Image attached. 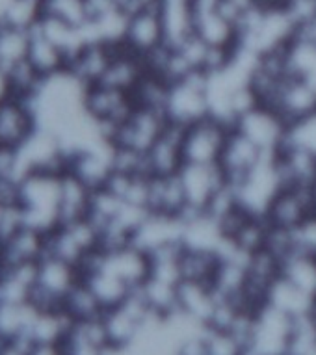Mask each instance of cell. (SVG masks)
Segmentation results:
<instances>
[{
    "label": "cell",
    "instance_id": "1",
    "mask_svg": "<svg viewBox=\"0 0 316 355\" xmlns=\"http://www.w3.org/2000/svg\"><path fill=\"white\" fill-rule=\"evenodd\" d=\"M62 175L32 171L21 179V207L26 227L49 233L60 225Z\"/></svg>",
    "mask_w": 316,
    "mask_h": 355
},
{
    "label": "cell",
    "instance_id": "2",
    "mask_svg": "<svg viewBox=\"0 0 316 355\" xmlns=\"http://www.w3.org/2000/svg\"><path fill=\"white\" fill-rule=\"evenodd\" d=\"M294 318L268 303L253 311L247 327L246 346L252 355H288L294 333Z\"/></svg>",
    "mask_w": 316,
    "mask_h": 355
},
{
    "label": "cell",
    "instance_id": "3",
    "mask_svg": "<svg viewBox=\"0 0 316 355\" xmlns=\"http://www.w3.org/2000/svg\"><path fill=\"white\" fill-rule=\"evenodd\" d=\"M164 114L175 127L186 128L211 116L205 73H192L170 82Z\"/></svg>",
    "mask_w": 316,
    "mask_h": 355
},
{
    "label": "cell",
    "instance_id": "4",
    "mask_svg": "<svg viewBox=\"0 0 316 355\" xmlns=\"http://www.w3.org/2000/svg\"><path fill=\"white\" fill-rule=\"evenodd\" d=\"M231 188H233L236 203L244 212L264 218L270 205L277 198V193L285 188V181H283L275 155L264 158L252 173H247L244 179L231 184Z\"/></svg>",
    "mask_w": 316,
    "mask_h": 355
},
{
    "label": "cell",
    "instance_id": "5",
    "mask_svg": "<svg viewBox=\"0 0 316 355\" xmlns=\"http://www.w3.org/2000/svg\"><path fill=\"white\" fill-rule=\"evenodd\" d=\"M231 130L233 127L212 116L182 128L184 164H205V166L220 164Z\"/></svg>",
    "mask_w": 316,
    "mask_h": 355
},
{
    "label": "cell",
    "instance_id": "6",
    "mask_svg": "<svg viewBox=\"0 0 316 355\" xmlns=\"http://www.w3.org/2000/svg\"><path fill=\"white\" fill-rule=\"evenodd\" d=\"M181 181L182 193L186 199V214L207 212L220 193L229 187V181L220 166L205 164H182L177 171ZM182 216V218H184Z\"/></svg>",
    "mask_w": 316,
    "mask_h": 355
},
{
    "label": "cell",
    "instance_id": "7",
    "mask_svg": "<svg viewBox=\"0 0 316 355\" xmlns=\"http://www.w3.org/2000/svg\"><path fill=\"white\" fill-rule=\"evenodd\" d=\"M233 128L253 141L263 153L275 155L285 146L288 123L274 108L266 105H255L233 123Z\"/></svg>",
    "mask_w": 316,
    "mask_h": 355
},
{
    "label": "cell",
    "instance_id": "8",
    "mask_svg": "<svg viewBox=\"0 0 316 355\" xmlns=\"http://www.w3.org/2000/svg\"><path fill=\"white\" fill-rule=\"evenodd\" d=\"M168 127L170 121L162 110L136 106L129 119L114 130L110 141L114 147H125L147 155Z\"/></svg>",
    "mask_w": 316,
    "mask_h": 355
},
{
    "label": "cell",
    "instance_id": "9",
    "mask_svg": "<svg viewBox=\"0 0 316 355\" xmlns=\"http://www.w3.org/2000/svg\"><path fill=\"white\" fill-rule=\"evenodd\" d=\"M129 53L147 60L160 49L166 47L164 26L158 15L157 4H146L129 13L127 28H125L123 41H121Z\"/></svg>",
    "mask_w": 316,
    "mask_h": 355
},
{
    "label": "cell",
    "instance_id": "10",
    "mask_svg": "<svg viewBox=\"0 0 316 355\" xmlns=\"http://www.w3.org/2000/svg\"><path fill=\"white\" fill-rule=\"evenodd\" d=\"M182 229H184V221L181 216L147 212L146 218L132 233L130 244H134L147 255H152L171 245H181Z\"/></svg>",
    "mask_w": 316,
    "mask_h": 355
},
{
    "label": "cell",
    "instance_id": "11",
    "mask_svg": "<svg viewBox=\"0 0 316 355\" xmlns=\"http://www.w3.org/2000/svg\"><path fill=\"white\" fill-rule=\"evenodd\" d=\"M313 212H315L313 188L285 187L277 193L274 203L270 205L264 220L268 221L270 227L292 229Z\"/></svg>",
    "mask_w": 316,
    "mask_h": 355
},
{
    "label": "cell",
    "instance_id": "12",
    "mask_svg": "<svg viewBox=\"0 0 316 355\" xmlns=\"http://www.w3.org/2000/svg\"><path fill=\"white\" fill-rule=\"evenodd\" d=\"M266 106L279 112L287 123L309 116L316 112V84L287 75Z\"/></svg>",
    "mask_w": 316,
    "mask_h": 355
},
{
    "label": "cell",
    "instance_id": "13",
    "mask_svg": "<svg viewBox=\"0 0 316 355\" xmlns=\"http://www.w3.org/2000/svg\"><path fill=\"white\" fill-rule=\"evenodd\" d=\"M266 157H270V155L261 151L253 141H249L246 136H242L240 132H236L233 128L218 166L222 168V171L227 177L229 184H234V182L244 179L247 173H252Z\"/></svg>",
    "mask_w": 316,
    "mask_h": 355
},
{
    "label": "cell",
    "instance_id": "14",
    "mask_svg": "<svg viewBox=\"0 0 316 355\" xmlns=\"http://www.w3.org/2000/svg\"><path fill=\"white\" fill-rule=\"evenodd\" d=\"M37 127L34 106L10 97L0 99V144L21 147Z\"/></svg>",
    "mask_w": 316,
    "mask_h": 355
},
{
    "label": "cell",
    "instance_id": "15",
    "mask_svg": "<svg viewBox=\"0 0 316 355\" xmlns=\"http://www.w3.org/2000/svg\"><path fill=\"white\" fill-rule=\"evenodd\" d=\"M155 4L164 26L168 47H181L195 37L193 0H155Z\"/></svg>",
    "mask_w": 316,
    "mask_h": 355
},
{
    "label": "cell",
    "instance_id": "16",
    "mask_svg": "<svg viewBox=\"0 0 316 355\" xmlns=\"http://www.w3.org/2000/svg\"><path fill=\"white\" fill-rule=\"evenodd\" d=\"M182 164V128L170 123L164 135L147 153V166L151 175H173L181 169Z\"/></svg>",
    "mask_w": 316,
    "mask_h": 355
},
{
    "label": "cell",
    "instance_id": "17",
    "mask_svg": "<svg viewBox=\"0 0 316 355\" xmlns=\"http://www.w3.org/2000/svg\"><path fill=\"white\" fill-rule=\"evenodd\" d=\"M264 303L279 309L285 315L292 316L294 320L310 315V313L316 311V297H313L310 294L292 285L283 275H277L274 283L270 285Z\"/></svg>",
    "mask_w": 316,
    "mask_h": 355
},
{
    "label": "cell",
    "instance_id": "18",
    "mask_svg": "<svg viewBox=\"0 0 316 355\" xmlns=\"http://www.w3.org/2000/svg\"><path fill=\"white\" fill-rule=\"evenodd\" d=\"M285 75L316 84V45L296 34L281 51Z\"/></svg>",
    "mask_w": 316,
    "mask_h": 355
},
{
    "label": "cell",
    "instance_id": "19",
    "mask_svg": "<svg viewBox=\"0 0 316 355\" xmlns=\"http://www.w3.org/2000/svg\"><path fill=\"white\" fill-rule=\"evenodd\" d=\"M277 166L283 175L285 187L313 188L316 184V157L309 153L283 147L281 151L275 153Z\"/></svg>",
    "mask_w": 316,
    "mask_h": 355
},
{
    "label": "cell",
    "instance_id": "20",
    "mask_svg": "<svg viewBox=\"0 0 316 355\" xmlns=\"http://www.w3.org/2000/svg\"><path fill=\"white\" fill-rule=\"evenodd\" d=\"M94 190L73 173L62 175V201H60V225L82 220L89 212ZM58 225V227H60Z\"/></svg>",
    "mask_w": 316,
    "mask_h": 355
},
{
    "label": "cell",
    "instance_id": "21",
    "mask_svg": "<svg viewBox=\"0 0 316 355\" xmlns=\"http://www.w3.org/2000/svg\"><path fill=\"white\" fill-rule=\"evenodd\" d=\"M28 32L30 47L26 58L30 60V64L34 65L35 69L40 71V75L49 78V76L58 75V73L67 69V56L58 45H54L53 41L40 34L34 26Z\"/></svg>",
    "mask_w": 316,
    "mask_h": 355
},
{
    "label": "cell",
    "instance_id": "22",
    "mask_svg": "<svg viewBox=\"0 0 316 355\" xmlns=\"http://www.w3.org/2000/svg\"><path fill=\"white\" fill-rule=\"evenodd\" d=\"M279 275L316 297V257L290 253L279 261Z\"/></svg>",
    "mask_w": 316,
    "mask_h": 355
},
{
    "label": "cell",
    "instance_id": "23",
    "mask_svg": "<svg viewBox=\"0 0 316 355\" xmlns=\"http://www.w3.org/2000/svg\"><path fill=\"white\" fill-rule=\"evenodd\" d=\"M30 32L15 26H0V71H4L10 65L17 64L28 56Z\"/></svg>",
    "mask_w": 316,
    "mask_h": 355
},
{
    "label": "cell",
    "instance_id": "24",
    "mask_svg": "<svg viewBox=\"0 0 316 355\" xmlns=\"http://www.w3.org/2000/svg\"><path fill=\"white\" fill-rule=\"evenodd\" d=\"M316 157V112L288 123L285 146Z\"/></svg>",
    "mask_w": 316,
    "mask_h": 355
},
{
    "label": "cell",
    "instance_id": "25",
    "mask_svg": "<svg viewBox=\"0 0 316 355\" xmlns=\"http://www.w3.org/2000/svg\"><path fill=\"white\" fill-rule=\"evenodd\" d=\"M288 236V255L299 253V255L316 257V210L301 220L292 229H287Z\"/></svg>",
    "mask_w": 316,
    "mask_h": 355
},
{
    "label": "cell",
    "instance_id": "26",
    "mask_svg": "<svg viewBox=\"0 0 316 355\" xmlns=\"http://www.w3.org/2000/svg\"><path fill=\"white\" fill-rule=\"evenodd\" d=\"M43 15H51L65 23L84 28L88 23L84 0H45L42 6Z\"/></svg>",
    "mask_w": 316,
    "mask_h": 355
},
{
    "label": "cell",
    "instance_id": "27",
    "mask_svg": "<svg viewBox=\"0 0 316 355\" xmlns=\"http://www.w3.org/2000/svg\"><path fill=\"white\" fill-rule=\"evenodd\" d=\"M24 177L23 162L19 147L0 144V179H15L21 181Z\"/></svg>",
    "mask_w": 316,
    "mask_h": 355
},
{
    "label": "cell",
    "instance_id": "28",
    "mask_svg": "<svg viewBox=\"0 0 316 355\" xmlns=\"http://www.w3.org/2000/svg\"><path fill=\"white\" fill-rule=\"evenodd\" d=\"M296 34L304 35V37H307V40L313 41V43L316 45V15H313V17L307 19L305 23L299 24Z\"/></svg>",
    "mask_w": 316,
    "mask_h": 355
},
{
    "label": "cell",
    "instance_id": "29",
    "mask_svg": "<svg viewBox=\"0 0 316 355\" xmlns=\"http://www.w3.org/2000/svg\"><path fill=\"white\" fill-rule=\"evenodd\" d=\"M13 0H0V26H4L6 24V15L8 10L12 8Z\"/></svg>",
    "mask_w": 316,
    "mask_h": 355
},
{
    "label": "cell",
    "instance_id": "30",
    "mask_svg": "<svg viewBox=\"0 0 316 355\" xmlns=\"http://www.w3.org/2000/svg\"><path fill=\"white\" fill-rule=\"evenodd\" d=\"M253 4H258V6H285L287 0H252Z\"/></svg>",
    "mask_w": 316,
    "mask_h": 355
},
{
    "label": "cell",
    "instance_id": "31",
    "mask_svg": "<svg viewBox=\"0 0 316 355\" xmlns=\"http://www.w3.org/2000/svg\"><path fill=\"white\" fill-rule=\"evenodd\" d=\"M316 0H287V4H313Z\"/></svg>",
    "mask_w": 316,
    "mask_h": 355
}]
</instances>
